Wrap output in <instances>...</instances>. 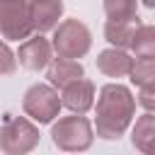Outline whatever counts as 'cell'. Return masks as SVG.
Returning a JSON list of instances; mask_svg holds the SVG:
<instances>
[{
	"mask_svg": "<svg viewBox=\"0 0 155 155\" xmlns=\"http://www.w3.org/2000/svg\"><path fill=\"white\" fill-rule=\"evenodd\" d=\"M94 136L104 140H119L133 124L136 116V97L131 87L116 82H107L94 99Z\"/></svg>",
	"mask_w": 155,
	"mask_h": 155,
	"instance_id": "cell-1",
	"label": "cell"
},
{
	"mask_svg": "<svg viewBox=\"0 0 155 155\" xmlns=\"http://www.w3.org/2000/svg\"><path fill=\"white\" fill-rule=\"evenodd\" d=\"M51 140L63 153H85L94 143V126L85 114L70 111V116L51 121Z\"/></svg>",
	"mask_w": 155,
	"mask_h": 155,
	"instance_id": "cell-2",
	"label": "cell"
},
{
	"mask_svg": "<svg viewBox=\"0 0 155 155\" xmlns=\"http://www.w3.org/2000/svg\"><path fill=\"white\" fill-rule=\"evenodd\" d=\"M51 46H53V53L61 56V58H85L92 48V31L85 22L70 17V19H61L58 27L53 29V36H51Z\"/></svg>",
	"mask_w": 155,
	"mask_h": 155,
	"instance_id": "cell-3",
	"label": "cell"
},
{
	"mask_svg": "<svg viewBox=\"0 0 155 155\" xmlns=\"http://www.w3.org/2000/svg\"><path fill=\"white\" fill-rule=\"evenodd\" d=\"M41 140L39 126L24 114V116H12L0 126V150L5 155H24L31 153Z\"/></svg>",
	"mask_w": 155,
	"mask_h": 155,
	"instance_id": "cell-4",
	"label": "cell"
},
{
	"mask_svg": "<svg viewBox=\"0 0 155 155\" xmlns=\"http://www.w3.org/2000/svg\"><path fill=\"white\" fill-rule=\"evenodd\" d=\"M63 109L61 94L53 85L48 82H34L27 87L22 97V111L34 121V124H51L58 119V111Z\"/></svg>",
	"mask_w": 155,
	"mask_h": 155,
	"instance_id": "cell-5",
	"label": "cell"
},
{
	"mask_svg": "<svg viewBox=\"0 0 155 155\" xmlns=\"http://www.w3.org/2000/svg\"><path fill=\"white\" fill-rule=\"evenodd\" d=\"M31 34L29 0H0V36L7 41H24Z\"/></svg>",
	"mask_w": 155,
	"mask_h": 155,
	"instance_id": "cell-6",
	"label": "cell"
},
{
	"mask_svg": "<svg viewBox=\"0 0 155 155\" xmlns=\"http://www.w3.org/2000/svg\"><path fill=\"white\" fill-rule=\"evenodd\" d=\"M53 58V46H51V39H46L44 34L34 31L31 36H27L19 48H17V63L31 73H39V70H46V65L51 63Z\"/></svg>",
	"mask_w": 155,
	"mask_h": 155,
	"instance_id": "cell-7",
	"label": "cell"
},
{
	"mask_svg": "<svg viewBox=\"0 0 155 155\" xmlns=\"http://www.w3.org/2000/svg\"><path fill=\"white\" fill-rule=\"evenodd\" d=\"M61 94V104L73 111V114H87L92 107H94V99H97V90H94V82L87 80L85 75L70 85H65L63 90H58Z\"/></svg>",
	"mask_w": 155,
	"mask_h": 155,
	"instance_id": "cell-8",
	"label": "cell"
},
{
	"mask_svg": "<svg viewBox=\"0 0 155 155\" xmlns=\"http://www.w3.org/2000/svg\"><path fill=\"white\" fill-rule=\"evenodd\" d=\"M63 0H29V17H31V27L39 34L53 31L63 17Z\"/></svg>",
	"mask_w": 155,
	"mask_h": 155,
	"instance_id": "cell-9",
	"label": "cell"
},
{
	"mask_svg": "<svg viewBox=\"0 0 155 155\" xmlns=\"http://www.w3.org/2000/svg\"><path fill=\"white\" fill-rule=\"evenodd\" d=\"M133 56L126 51V48H116V46H109L104 51L97 53V70L107 78H128L131 68H133Z\"/></svg>",
	"mask_w": 155,
	"mask_h": 155,
	"instance_id": "cell-10",
	"label": "cell"
},
{
	"mask_svg": "<svg viewBox=\"0 0 155 155\" xmlns=\"http://www.w3.org/2000/svg\"><path fill=\"white\" fill-rule=\"evenodd\" d=\"M82 75H85V68L75 58H61V56H56L46 65V82L53 85L56 90H63L65 85L80 80Z\"/></svg>",
	"mask_w": 155,
	"mask_h": 155,
	"instance_id": "cell-11",
	"label": "cell"
},
{
	"mask_svg": "<svg viewBox=\"0 0 155 155\" xmlns=\"http://www.w3.org/2000/svg\"><path fill=\"white\" fill-rule=\"evenodd\" d=\"M140 24H143L140 17L116 19V22L107 19L104 22V39H107L109 46H116V48H126L128 51L131 48V41H133V36H136V31H138Z\"/></svg>",
	"mask_w": 155,
	"mask_h": 155,
	"instance_id": "cell-12",
	"label": "cell"
},
{
	"mask_svg": "<svg viewBox=\"0 0 155 155\" xmlns=\"http://www.w3.org/2000/svg\"><path fill=\"white\" fill-rule=\"evenodd\" d=\"M153 140H155V111H145L143 116L136 119L131 128V145L138 153H145Z\"/></svg>",
	"mask_w": 155,
	"mask_h": 155,
	"instance_id": "cell-13",
	"label": "cell"
},
{
	"mask_svg": "<svg viewBox=\"0 0 155 155\" xmlns=\"http://www.w3.org/2000/svg\"><path fill=\"white\" fill-rule=\"evenodd\" d=\"M128 51L136 58H155V27L153 24H140Z\"/></svg>",
	"mask_w": 155,
	"mask_h": 155,
	"instance_id": "cell-14",
	"label": "cell"
},
{
	"mask_svg": "<svg viewBox=\"0 0 155 155\" xmlns=\"http://www.w3.org/2000/svg\"><path fill=\"white\" fill-rule=\"evenodd\" d=\"M104 17L116 22V19H131L138 17V0H102Z\"/></svg>",
	"mask_w": 155,
	"mask_h": 155,
	"instance_id": "cell-15",
	"label": "cell"
},
{
	"mask_svg": "<svg viewBox=\"0 0 155 155\" xmlns=\"http://www.w3.org/2000/svg\"><path fill=\"white\" fill-rule=\"evenodd\" d=\"M128 80L136 87H143V85L155 82V58H136L133 61V68L128 73Z\"/></svg>",
	"mask_w": 155,
	"mask_h": 155,
	"instance_id": "cell-16",
	"label": "cell"
},
{
	"mask_svg": "<svg viewBox=\"0 0 155 155\" xmlns=\"http://www.w3.org/2000/svg\"><path fill=\"white\" fill-rule=\"evenodd\" d=\"M17 53L7 46L5 39H0V75H12L17 70Z\"/></svg>",
	"mask_w": 155,
	"mask_h": 155,
	"instance_id": "cell-17",
	"label": "cell"
},
{
	"mask_svg": "<svg viewBox=\"0 0 155 155\" xmlns=\"http://www.w3.org/2000/svg\"><path fill=\"white\" fill-rule=\"evenodd\" d=\"M145 111H155V82L138 87V99H136Z\"/></svg>",
	"mask_w": 155,
	"mask_h": 155,
	"instance_id": "cell-18",
	"label": "cell"
},
{
	"mask_svg": "<svg viewBox=\"0 0 155 155\" xmlns=\"http://www.w3.org/2000/svg\"><path fill=\"white\" fill-rule=\"evenodd\" d=\"M140 2H143L148 10H155V0H140Z\"/></svg>",
	"mask_w": 155,
	"mask_h": 155,
	"instance_id": "cell-19",
	"label": "cell"
},
{
	"mask_svg": "<svg viewBox=\"0 0 155 155\" xmlns=\"http://www.w3.org/2000/svg\"><path fill=\"white\" fill-rule=\"evenodd\" d=\"M145 153H148V155H155V140L148 145V150H145Z\"/></svg>",
	"mask_w": 155,
	"mask_h": 155,
	"instance_id": "cell-20",
	"label": "cell"
}]
</instances>
